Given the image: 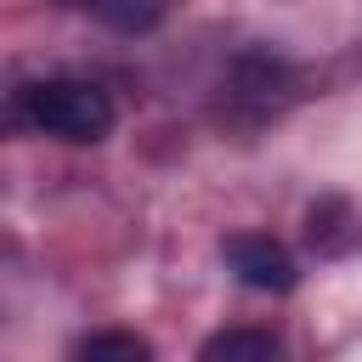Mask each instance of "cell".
Returning <instances> with one entry per match:
<instances>
[{
    "instance_id": "1",
    "label": "cell",
    "mask_w": 362,
    "mask_h": 362,
    "mask_svg": "<svg viewBox=\"0 0 362 362\" xmlns=\"http://www.w3.org/2000/svg\"><path fill=\"white\" fill-rule=\"evenodd\" d=\"M17 107L34 130L57 136V141H102L113 130V96L96 85V79H74V74H57V79H34L17 90Z\"/></svg>"
},
{
    "instance_id": "2",
    "label": "cell",
    "mask_w": 362,
    "mask_h": 362,
    "mask_svg": "<svg viewBox=\"0 0 362 362\" xmlns=\"http://www.w3.org/2000/svg\"><path fill=\"white\" fill-rule=\"evenodd\" d=\"M221 255H226V266L238 272V283H249V288H260V294H288L294 288V255L277 243V238H266V232H232L226 243H221Z\"/></svg>"
},
{
    "instance_id": "3",
    "label": "cell",
    "mask_w": 362,
    "mask_h": 362,
    "mask_svg": "<svg viewBox=\"0 0 362 362\" xmlns=\"http://www.w3.org/2000/svg\"><path fill=\"white\" fill-rule=\"evenodd\" d=\"M198 362H277V345L260 328H226V334L204 339Z\"/></svg>"
},
{
    "instance_id": "4",
    "label": "cell",
    "mask_w": 362,
    "mask_h": 362,
    "mask_svg": "<svg viewBox=\"0 0 362 362\" xmlns=\"http://www.w3.org/2000/svg\"><path fill=\"white\" fill-rule=\"evenodd\" d=\"M74 362H153V345L130 328H102L90 339H79Z\"/></svg>"
},
{
    "instance_id": "5",
    "label": "cell",
    "mask_w": 362,
    "mask_h": 362,
    "mask_svg": "<svg viewBox=\"0 0 362 362\" xmlns=\"http://www.w3.org/2000/svg\"><path fill=\"white\" fill-rule=\"evenodd\" d=\"M102 23H113V28H124V34H136V28H153L158 23V11H164V0H85Z\"/></svg>"
}]
</instances>
